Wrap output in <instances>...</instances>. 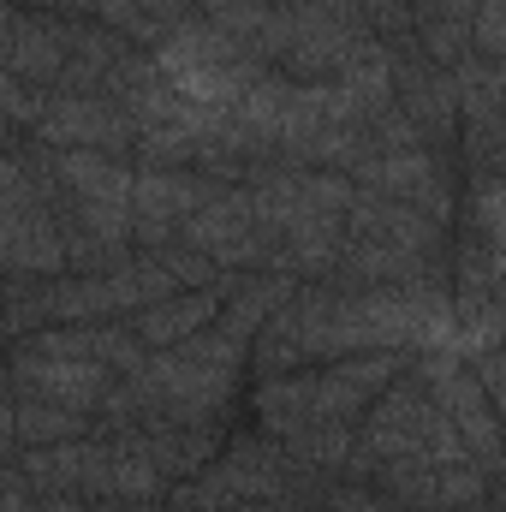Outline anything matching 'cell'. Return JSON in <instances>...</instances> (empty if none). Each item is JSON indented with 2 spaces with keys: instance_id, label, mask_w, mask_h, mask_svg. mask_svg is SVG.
Segmentation results:
<instances>
[{
  "instance_id": "cell-1",
  "label": "cell",
  "mask_w": 506,
  "mask_h": 512,
  "mask_svg": "<svg viewBox=\"0 0 506 512\" xmlns=\"http://www.w3.org/2000/svg\"><path fill=\"white\" fill-rule=\"evenodd\" d=\"M352 352H459V316L441 280H399V286L298 280L286 304L251 334L245 364L268 382Z\"/></svg>"
},
{
  "instance_id": "cell-2",
  "label": "cell",
  "mask_w": 506,
  "mask_h": 512,
  "mask_svg": "<svg viewBox=\"0 0 506 512\" xmlns=\"http://www.w3.org/2000/svg\"><path fill=\"white\" fill-rule=\"evenodd\" d=\"M149 60H155V72H161V84L173 96H185L191 108H215V114H227L256 78L268 72V66H256L233 36H221L197 12L179 18L173 30H161V42L149 48Z\"/></svg>"
},
{
  "instance_id": "cell-3",
  "label": "cell",
  "mask_w": 506,
  "mask_h": 512,
  "mask_svg": "<svg viewBox=\"0 0 506 512\" xmlns=\"http://www.w3.org/2000/svg\"><path fill=\"white\" fill-rule=\"evenodd\" d=\"M0 274L12 280H54L66 274V245H60V215L54 191L36 161L0 155Z\"/></svg>"
},
{
  "instance_id": "cell-4",
  "label": "cell",
  "mask_w": 506,
  "mask_h": 512,
  "mask_svg": "<svg viewBox=\"0 0 506 512\" xmlns=\"http://www.w3.org/2000/svg\"><path fill=\"white\" fill-rule=\"evenodd\" d=\"M292 501V459L268 441H233L227 459H209L179 507L185 512H280Z\"/></svg>"
},
{
  "instance_id": "cell-5",
  "label": "cell",
  "mask_w": 506,
  "mask_h": 512,
  "mask_svg": "<svg viewBox=\"0 0 506 512\" xmlns=\"http://www.w3.org/2000/svg\"><path fill=\"white\" fill-rule=\"evenodd\" d=\"M6 382L18 399H42V405H66V411L96 417V405L108 399V387L120 376L96 358H66V352H48L36 340H18L6 352Z\"/></svg>"
},
{
  "instance_id": "cell-6",
  "label": "cell",
  "mask_w": 506,
  "mask_h": 512,
  "mask_svg": "<svg viewBox=\"0 0 506 512\" xmlns=\"http://www.w3.org/2000/svg\"><path fill=\"white\" fill-rule=\"evenodd\" d=\"M173 245H185V251L209 256L221 274H256V268H268V239L256 233L251 221V203H245V185H215L209 191V203L179 227V239Z\"/></svg>"
},
{
  "instance_id": "cell-7",
  "label": "cell",
  "mask_w": 506,
  "mask_h": 512,
  "mask_svg": "<svg viewBox=\"0 0 506 512\" xmlns=\"http://www.w3.org/2000/svg\"><path fill=\"white\" fill-rule=\"evenodd\" d=\"M30 137L42 149H102V155H126L131 149V114L114 96H90V90H42Z\"/></svg>"
},
{
  "instance_id": "cell-8",
  "label": "cell",
  "mask_w": 506,
  "mask_h": 512,
  "mask_svg": "<svg viewBox=\"0 0 506 512\" xmlns=\"http://www.w3.org/2000/svg\"><path fill=\"white\" fill-rule=\"evenodd\" d=\"M221 179L197 173V167H143L131 173V245L161 251L179 239V227L209 203Z\"/></svg>"
},
{
  "instance_id": "cell-9",
  "label": "cell",
  "mask_w": 506,
  "mask_h": 512,
  "mask_svg": "<svg viewBox=\"0 0 506 512\" xmlns=\"http://www.w3.org/2000/svg\"><path fill=\"white\" fill-rule=\"evenodd\" d=\"M352 185L447 221V179H441V161L429 155V143H417V149H370L352 167Z\"/></svg>"
},
{
  "instance_id": "cell-10",
  "label": "cell",
  "mask_w": 506,
  "mask_h": 512,
  "mask_svg": "<svg viewBox=\"0 0 506 512\" xmlns=\"http://www.w3.org/2000/svg\"><path fill=\"white\" fill-rule=\"evenodd\" d=\"M441 227L435 215L411 209V203H393V197H376V191H358L352 209H346V239H370L393 256H411V262H429L441 256Z\"/></svg>"
},
{
  "instance_id": "cell-11",
  "label": "cell",
  "mask_w": 506,
  "mask_h": 512,
  "mask_svg": "<svg viewBox=\"0 0 506 512\" xmlns=\"http://www.w3.org/2000/svg\"><path fill=\"white\" fill-rule=\"evenodd\" d=\"M233 280H239V274H221L215 286H197V292H167V298H155V304L131 310L126 328L137 334V346H143V352H167V346H179V340L203 334V328L221 316V298L233 292Z\"/></svg>"
},
{
  "instance_id": "cell-12",
  "label": "cell",
  "mask_w": 506,
  "mask_h": 512,
  "mask_svg": "<svg viewBox=\"0 0 506 512\" xmlns=\"http://www.w3.org/2000/svg\"><path fill=\"white\" fill-rule=\"evenodd\" d=\"M66 60H72V18H30V12H18L12 48H6V72L18 84H30V90H54Z\"/></svg>"
},
{
  "instance_id": "cell-13",
  "label": "cell",
  "mask_w": 506,
  "mask_h": 512,
  "mask_svg": "<svg viewBox=\"0 0 506 512\" xmlns=\"http://www.w3.org/2000/svg\"><path fill=\"white\" fill-rule=\"evenodd\" d=\"M161 483L167 477H197L215 459V423H137Z\"/></svg>"
},
{
  "instance_id": "cell-14",
  "label": "cell",
  "mask_w": 506,
  "mask_h": 512,
  "mask_svg": "<svg viewBox=\"0 0 506 512\" xmlns=\"http://www.w3.org/2000/svg\"><path fill=\"white\" fill-rule=\"evenodd\" d=\"M84 429H90L84 411H66V405H42V399H18V393H12V441H18V447L78 441Z\"/></svg>"
},
{
  "instance_id": "cell-15",
  "label": "cell",
  "mask_w": 506,
  "mask_h": 512,
  "mask_svg": "<svg viewBox=\"0 0 506 512\" xmlns=\"http://www.w3.org/2000/svg\"><path fill=\"white\" fill-rule=\"evenodd\" d=\"M36 102H42V90H30V84H18L6 66H0V126H24L36 120Z\"/></svg>"
},
{
  "instance_id": "cell-16",
  "label": "cell",
  "mask_w": 506,
  "mask_h": 512,
  "mask_svg": "<svg viewBox=\"0 0 506 512\" xmlns=\"http://www.w3.org/2000/svg\"><path fill=\"white\" fill-rule=\"evenodd\" d=\"M0 512H36L30 483H24V477H12V471H0Z\"/></svg>"
},
{
  "instance_id": "cell-17",
  "label": "cell",
  "mask_w": 506,
  "mask_h": 512,
  "mask_svg": "<svg viewBox=\"0 0 506 512\" xmlns=\"http://www.w3.org/2000/svg\"><path fill=\"white\" fill-rule=\"evenodd\" d=\"M328 512H393V501H381V495H370V489H346V495L328 501Z\"/></svg>"
},
{
  "instance_id": "cell-18",
  "label": "cell",
  "mask_w": 506,
  "mask_h": 512,
  "mask_svg": "<svg viewBox=\"0 0 506 512\" xmlns=\"http://www.w3.org/2000/svg\"><path fill=\"white\" fill-rule=\"evenodd\" d=\"M12 24H18V6L0 0V66H6V48H12Z\"/></svg>"
},
{
  "instance_id": "cell-19",
  "label": "cell",
  "mask_w": 506,
  "mask_h": 512,
  "mask_svg": "<svg viewBox=\"0 0 506 512\" xmlns=\"http://www.w3.org/2000/svg\"><path fill=\"white\" fill-rule=\"evenodd\" d=\"M36 512H84V507H78V495H42Z\"/></svg>"
},
{
  "instance_id": "cell-20",
  "label": "cell",
  "mask_w": 506,
  "mask_h": 512,
  "mask_svg": "<svg viewBox=\"0 0 506 512\" xmlns=\"http://www.w3.org/2000/svg\"><path fill=\"white\" fill-rule=\"evenodd\" d=\"M280 512H286V507H280Z\"/></svg>"
}]
</instances>
